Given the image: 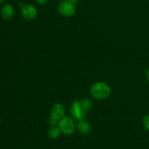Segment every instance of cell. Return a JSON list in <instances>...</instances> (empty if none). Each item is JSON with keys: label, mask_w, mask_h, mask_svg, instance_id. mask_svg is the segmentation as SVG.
<instances>
[{"label": "cell", "mask_w": 149, "mask_h": 149, "mask_svg": "<svg viewBox=\"0 0 149 149\" xmlns=\"http://www.w3.org/2000/svg\"><path fill=\"white\" fill-rule=\"evenodd\" d=\"M58 12L64 17H72L76 13V7L74 4L64 0L58 6Z\"/></svg>", "instance_id": "277c9868"}, {"label": "cell", "mask_w": 149, "mask_h": 149, "mask_svg": "<svg viewBox=\"0 0 149 149\" xmlns=\"http://www.w3.org/2000/svg\"><path fill=\"white\" fill-rule=\"evenodd\" d=\"M146 79L147 80L149 81V68L147 69L146 71Z\"/></svg>", "instance_id": "5bb4252c"}, {"label": "cell", "mask_w": 149, "mask_h": 149, "mask_svg": "<svg viewBox=\"0 0 149 149\" xmlns=\"http://www.w3.org/2000/svg\"><path fill=\"white\" fill-rule=\"evenodd\" d=\"M38 14L37 10L32 4H24L21 9V15L23 18L28 20H33Z\"/></svg>", "instance_id": "5b68a950"}, {"label": "cell", "mask_w": 149, "mask_h": 149, "mask_svg": "<svg viewBox=\"0 0 149 149\" xmlns=\"http://www.w3.org/2000/svg\"><path fill=\"white\" fill-rule=\"evenodd\" d=\"M61 131L60 128L57 126L51 127L47 131V135L50 139L55 140L58 138L61 135Z\"/></svg>", "instance_id": "9c48e42d"}, {"label": "cell", "mask_w": 149, "mask_h": 149, "mask_svg": "<svg viewBox=\"0 0 149 149\" xmlns=\"http://www.w3.org/2000/svg\"><path fill=\"white\" fill-rule=\"evenodd\" d=\"M77 127L80 133L84 134V135H87V134L90 133V131H91V126L84 119L79 120Z\"/></svg>", "instance_id": "ba28073f"}, {"label": "cell", "mask_w": 149, "mask_h": 149, "mask_svg": "<svg viewBox=\"0 0 149 149\" xmlns=\"http://www.w3.org/2000/svg\"><path fill=\"white\" fill-rule=\"evenodd\" d=\"M36 2L39 4H42V5H44V4H46L47 3L48 0H36Z\"/></svg>", "instance_id": "7c38bea8"}, {"label": "cell", "mask_w": 149, "mask_h": 149, "mask_svg": "<svg viewBox=\"0 0 149 149\" xmlns=\"http://www.w3.org/2000/svg\"><path fill=\"white\" fill-rule=\"evenodd\" d=\"M58 127L61 130V132L64 135H73L75 131V124L74 120L69 116H64L63 119L58 122Z\"/></svg>", "instance_id": "3957f363"}, {"label": "cell", "mask_w": 149, "mask_h": 149, "mask_svg": "<svg viewBox=\"0 0 149 149\" xmlns=\"http://www.w3.org/2000/svg\"><path fill=\"white\" fill-rule=\"evenodd\" d=\"M15 15L14 7L10 4H4L1 10V15L4 20H10L13 18Z\"/></svg>", "instance_id": "52a82bcc"}, {"label": "cell", "mask_w": 149, "mask_h": 149, "mask_svg": "<svg viewBox=\"0 0 149 149\" xmlns=\"http://www.w3.org/2000/svg\"><path fill=\"white\" fill-rule=\"evenodd\" d=\"M111 90L107 83L97 81L90 88V94L94 98L97 100H104L110 96Z\"/></svg>", "instance_id": "7a4b0ae2"}, {"label": "cell", "mask_w": 149, "mask_h": 149, "mask_svg": "<svg viewBox=\"0 0 149 149\" xmlns=\"http://www.w3.org/2000/svg\"><path fill=\"white\" fill-rule=\"evenodd\" d=\"M58 122H59L58 121H57V120H55V119H52V117L49 118V125H51L52 127L57 126V125H58Z\"/></svg>", "instance_id": "8fae6325"}, {"label": "cell", "mask_w": 149, "mask_h": 149, "mask_svg": "<svg viewBox=\"0 0 149 149\" xmlns=\"http://www.w3.org/2000/svg\"><path fill=\"white\" fill-rule=\"evenodd\" d=\"M65 1H69V2L72 3V4H77V3H78L79 0H65Z\"/></svg>", "instance_id": "4fadbf2b"}, {"label": "cell", "mask_w": 149, "mask_h": 149, "mask_svg": "<svg viewBox=\"0 0 149 149\" xmlns=\"http://www.w3.org/2000/svg\"><path fill=\"white\" fill-rule=\"evenodd\" d=\"M93 107V101L89 98L76 100L71 106V113L78 121L84 119L86 115L89 111H90Z\"/></svg>", "instance_id": "6da1fadb"}, {"label": "cell", "mask_w": 149, "mask_h": 149, "mask_svg": "<svg viewBox=\"0 0 149 149\" xmlns=\"http://www.w3.org/2000/svg\"><path fill=\"white\" fill-rule=\"evenodd\" d=\"M65 106L61 103H55L50 109V116L52 119L60 121L65 116Z\"/></svg>", "instance_id": "8992f818"}, {"label": "cell", "mask_w": 149, "mask_h": 149, "mask_svg": "<svg viewBox=\"0 0 149 149\" xmlns=\"http://www.w3.org/2000/svg\"><path fill=\"white\" fill-rule=\"evenodd\" d=\"M4 0H0V4H2V3L4 2Z\"/></svg>", "instance_id": "9a60e30c"}, {"label": "cell", "mask_w": 149, "mask_h": 149, "mask_svg": "<svg viewBox=\"0 0 149 149\" xmlns=\"http://www.w3.org/2000/svg\"><path fill=\"white\" fill-rule=\"evenodd\" d=\"M142 123L144 128L149 131V115H146V116H144L143 117Z\"/></svg>", "instance_id": "30bf717a"}]
</instances>
